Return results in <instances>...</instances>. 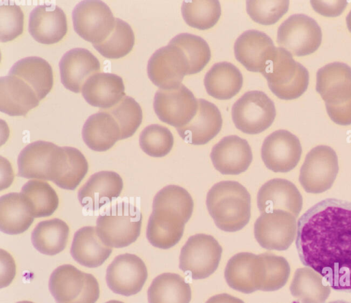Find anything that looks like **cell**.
<instances>
[{"instance_id": "cell-1", "label": "cell", "mask_w": 351, "mask_h": 303, "mask_svg": "<svg viewBox=\"0 0 351 303\" xmlns=\"http://www.w3.org/2000/svg\"><path fill=\"white\" fill-rule=\"evenodd\" d=\"M295 246L302 263L335 290L351 293V202L327 198L298 219Z\"/></svg>"}, {"instance_id": "cell-2", "label": "cell", "mask_w": 351, "mask_h": 303, "mask_svg": "<svg viewBox=\"0 0 351 303\" xmlns=\"http://www.w3.org/2000/svg\"><path fill=\"white\" fill-rule=\"evenodd\" d=\"M206 204L215 225L223 231H239L250 221L251 196L237 181L225 180L214 184L207 193Z\"/></svg>"}, {"instance_id": "cell-3", "label": "cell", "mask_w": 351, "mask_h": 303, "mask_svg": "<svg viewBox=\"0 0 351 303\" xmlns=\"http://www.w3.org/2000/svg\"><path fill=\"white\" fill-rule=\"evenodd\" d=\"M316 90L324 100L331 120L341 125L351 124V67L335 62L317 72Z\"/></svg>"}, {"instance_id": "cell-4", "label": "cell", "mask_w": 351, "mask_h": 303, "mask_svg": "<svg viewBox=\"0 0 351 303\" xmlns=\"http://www.w3.org/2000/svg\"><path fill=\"white\" fill-rule=\"evenodd\" d=\"M97 217L96 230L101 241L110 247L121 248L139 237L142 215L130 202L120 201L108 206Z\"/></svg>"}, {"instance_id": "cell-5", "label": "cell", "mask_w": 351, "mask_h": 303, "mask_svg": "<svg viewBox=\"0 0 351 303\" xmlns=\"http://www.w3.org/2000/svg\"><path fill=\"white\" fill-rule=\"evenodd\" d=\"M261 73L271 92L282 99H296L308 87L309 75L307 69L281 47H276Z\"/></svg>"}, {"instance_id": "cell-6", "label": "cell", "mask_w": 351, "mask_h": 303, "mask_svg": "<svg viewBox=\"0 0 351 303\" xmlns=\"http://www.w3.org/2000/svg\"><path fill=\"white\" fill-rule=\"evenodd\" d=\"M64 160V147L43 141L31 143L18 156V175L56 183L62 174Z\"/></svg>"}, {"instance_id": "cell-7", "label": "cell", "mask_w": 351, "mask_h": 303, "mask_svg": "<svg viewBox=\"0 0 351 303\" xmlns=\"http://www.w3.org/2000/svg\"><path fill=\"white\" fill-rule=\"evenodd\" d=\"M222 247L211 235L190 237L181 249L179 268L194 280L208 278L217 269Z\"/></svg>"}, {"instance_id": "cell-8", "label": "cell", "mask_w": 351, "mask_h": 303, "mask_svg": "<svg viewBox=\"0 0 351 303\" xmlns=\"http://www.w3.org/2000/svg\"><path fill=\"white\" fill-rule=\"evenodd\" d=\"M275 117L273 101L260 90L245 93L232 108L234 125L245 134H256L263 132L272 124Z\"/></svg>"}, {"instance_id": "cell-9", "label": "cell", "mask_w": 351, "mask_h": 303, "mask_svg": "<svg viewBox=\"0 0 351 303\" xmlns=\"http://www.w3.org/2000/svg\"><path fill=\"white\" fill-rule=\"evenodd\" d=\"M322 30L311 17L295 14L279 26L277 43L291 55L303 56L315 52L322 42Z\"/></svg>"}, {"instance_id": "cell-10", "label": "cell", "mask_w": 351, "mask_h": 303, "mask_svg": "<svg viewBox=\"0 0 351 303\" xmlns=\"http://www.w3.org/2000/svg\"><path fill=\"white\" fill-rule=\"evenodd\" d=\"M339 171L338 158L327 145H318L306 156L300 171L299 181L305 191L320 193L333 184Z\"/></svg>"}, {"instance_id": "cell-11", "label": "cell", "mask_w": 351, "mask_h": 303, "mask_svg": "<svg viewBox=\"0 0 351 303\" xmlns=\"http://www.w3.org/2000/svg\"><path fill=\"white\" fill-rule=\"evenodd\" d=\"M153 106L160 121L178 128L193 119L198 101L188 88L180 84L171 88H159L154 95Z\"/></svg>"}, {"instance_id": "cell-12", "label": "cell", "mask_w": 351, "mask_h": 303, "mask_svg": "<svg viewBox=\"0 0 351 303\" xmlns=\"http://www.w3.org/2000/svg\"><path fill=\"white\" fill-rule=\"evenodd\" d=\"M72 18L75 32L93 45L105 40L115 24L111 10L101 1H80L74 8Z\"/></svg>"}, {"instance_id": "cell-13", "label": "cell", "mask_w": 351, "mask_h": 303, "mask_svg": "<svg viewBox=\"0 0 351 303\" xmlns=\"http://www.w3.org/2000/svg\"><path fill=\"white\" fill-rule=\"evenodd\" d=\"M297 229L296 217L282 210L261 213L254 226L256 240L269 250H287L296 238Z\"/></svg>"}, {"instance_id": "cell-14", "label": "cell", "mask_w": 351, "mask_h": 303, "mask_svg": "<svg viewBox=\"0 0 351 303\" xmlns=\"http://www.w3.org/2000/svg\"><path fill=\"white\" fill-rule=\"evenodd\" d=\"M147 75L160 88H171L181 84L189 75V64L183 51L177 46L168 45L157 49L147 63Z\"/></svg>"}, {"instance_id": "cell-15", "label": "cell", "mask_w": 351, "mask_h": 303, "mask_svg": "<svg viewBox=\"0 0 351 303\" xmlns=\"http://www.w3.org/2000/svg\"><path fill=\"white\" fill-rule=\"evenodd\" d=\"M265 274L262 254L250 252H240L232 256L224 271V277L229 287L243 293L261 291Z\"/></svg>"}, {"instance_id": "cell-16", "label": "cell", "mask_w": 351, "mask_h": 303, "mask_svg": "<svg viewBox=\"0 0 351 303\" xmlns=\"http://www.w3.org/2000/svg\"><path fill=\"white\" fill-rule=\"evenodd\" d=\"M147 278L145 263L135 254L116 256L106 269V281L114 293L130 296L138 293Z\"/></svg>"}, {"instance_id": "cell-17", "label": "cell", "mask_w": 351, "mask_h": 303, "mask_svg": "<svg viewBox=\"0 0 351 303\" xmlns=\"http://www.w3.org/2000/svg\"><path fill=\"white\" fill-rule=\"evenodd\" d=\"M302 146L290 132L278 130L269 134L261 147V158L266 167L274 172L286 173L300 161Z\"/></svg>"}, {"instance_id": "cell-18", "label": "cell", "mask_w": 351, "mask_h": 303, "mask_svg": "<svg viewBox=\"0 0 351 303\" xmlns=\"http://www.w3.org/2000/svg\"><path fill=\"white\" fill-rule=\"evenodd\" d=\"M215 168L224 175H239L245 171L252 161V152L248 142L237 135L221 138L210 152Z\"/></svg>"}, {"instance_id": "cell-19", "label": "cell", "mask_w": 351, "mask_h": 303, "mask_svg": "<svg viewBox=\"0 0 351 303\" xmlns=\"http://www.w3.org/2000/svg\"><path fill=\"white\" fill-rule=\"evenodd\" d=\"M257 206L261 213L282 210L295 217L302 207V197L295 185L282 178L271 179L260 188Z\"/></svg>"}, {"instance_id": "cell-20", "label": "cell", "mask_w": 351, "mask_h": 303, "mask_svg": "<svg viewBox=\"0 0 351 303\" xmlns=\"http://www.w3.org/2000/svg\"><path fill=\"white\" fill-rule=\"evenodd\" d=\"M121 176L112 171L97 172L78 191V200L86 210L94 212L117 198L123 189Z\"/></svg>"}, {"instance_id": "cell-21", "label": "cell", "mask_w": 351, "mask_h": 303, "mask_svg": "<svg viewBox=\"0 0 351 303\" xmlns=\"http://www.w3.org/2000/svg\"><path fill=\"white\" fill-rule=\"evenodd\" d=\"M275 49L271 38L256 29L245 31L234 45L236 59L252 72L263 71Z\"/></svg>"}, {"instance_id": "cell-22", "label": "cell", "mask_w": 351, "mask_h": 303, "mask_svg": "<svg viewBox=\"0 0 351 303\" xmlns=\"http://www.w3.org/2000/svg\"><path fill=\"white\" fill-rule=\"evenodd\" d=\"M59 68L64 86L74 93H80L88 78L100 70V63L88 49L77 47L62 56Z\"/></svg>"}, {"instance_id": "cell-23", "label": "cell", "mask_w": 351, "mask_h": 303, "mask_svg": "<svg viewBox=\"0 0 351 303\" xmlns=\"http://www.w3.org/2000/svg\"><path fill=\"white\" fill-rule=\"evenodd\" d=\"M28 29L38 43L46 45L58 43L67 31L65 14L55 4L39 5L30 12Z\"/></svg>"}, {"instance_id": "cell-24", "label": "cell", "mask_w": 351, "mask_h": 303, "mask_svg": "<svg viewBox=\"0 0 351 303\" xmlns=\"http://www.w3.org/2000/svg\"><path fill=\"white\" fill-rule=\"evenodd\" d=\"M193 119L186 125L176 128L180 137L192 145H204L213 139L222 127L221 114L213 103L199 99Z\"/></svg>"}, {"instance_id": "cell-25", "label": "cell", "mask_w": 351, "mask_h": 303, "mask_svg": "<svg viewBox=\"0 0 351 303\" xmlns=\"http://www.w3.org/2000/svg\"><path fill=\"white\" fill-rule=\"evenodd\" d=\"M32 87L20 77L8 75L0 78V110L10 116H24L39 104Z\"/></svg>"}, {"instance_id": "cell-26", "label": "cell", "mask_w": 351, "mask_h": 303, "mask_svg": "<svg viewBox=\"0 0 351 303\" xmlns=\"http://www.w3.org/2000/svg\"><path fill=\"white\" fill-rule=\"evenodd\" d=\"M82 94L90 105L103 110L118 104L125 95L122 78L110 73H97L85 82Z\"/></svg>"}, {"instance_id": "cell-27", "label": "cell", "mask_w": 351, "mask_h": 303, "mask_svg": "<svg viewBox=\"0 0 351 303\" xmlns=\"http://www.w3.org/2000/svg\"><path fill=\"white\" fill-rule=\"evenodd\" d=\"M112 251L101 241L95 227L84 226L75 232L70 252L79 264L94 268L101 265Z\"/></svg>"}, {"instance_id": "cell-28", "label": "cell", "mask_w": 351, "mask_h": 303, "mask_svg": "<svg viewBox=\"0 0 351 303\" xmlns=\"http://www.w3.org/2000/svg\"><path fill=\"white\" fill-rule=\"evenodd\" d=\"M82 135L85 144L96 152L106 151L121 139L117 122L103 110L88 117L83 125Z\"/></svg>"}, {"instance_id": "cell-29", "label": "cell", "mask_w": 351, "mask_h": 303, "mask_svg": "<svg viewBox=\"0 0 351 303\" xmlns=\"http://www.w3.org/2000/svg\"><path fill=\"white\" fill-rule=\"evenodd\" d=\"M185 223L179 217L160 210H152L147 226V239L156 247L169 249L181 239Z\"/></svg>"}, {"instance_id": "cell-30", "label": "cell", "mask_w": 351, "mask_h": 303, "mask_svg": "<svg viewBox=\"0 0 351 303\" xmlns=\"http://www.w3.org/2000/svg\"><path fill=\"white\" fill-rule=\"evenodd\" d=\"M34 217L21 193H10L0 197V230L8 234H19L27 230Z\"/></svg>"}, {"instance_id": "cell-31", "label": "cell", "mask_w": 351, "mask_h": 303, "mask_svg": "<svg viewBox=\"0 0 351 303\" xmlns=\"http://www.w3.org/2000/svg\"><path fill=\"white\" fill-rule=\"evenodd\" d=\"M8 75H15L29 84L39 100L43 99L53 86V71L47 61L38 56L22 58L15 62Z\"/></svg>"}, {"instance_id": "cell-32", "label": "cell", "mask_w": 351, "mask_h": 303, "mask_svg": "<svg viewBox=\"0 0 351 303\" xmlns=\"http://www.w3.org/2000/svg\"><path fill=\"white\" fill-rule=\"evenodd\" d=\"M208 95L225 100L237 95L243 85V75L239 69L228 62L215 63L204 80Z\"/></svg>"}, {"instance_id": "cell-33", "label": "cell", "mask_w": 351, "mask_h": 303, "mask_svg": "<svg viewBox=\"0 0 351 303\" xmlns=\"http://www.w3.org/2000/svg\"><path fill=\"white\" fill-rule=\"evenodd\" d=\"M191 299L190 284L174 273L158 275L147 290L149 303H189Z\"/></svg>"}, {"instance_id": "cell-34", "label": "cell", "mask_w": 351, "mask_h": 303, "mask_svg": "<svg viewBox=\"0 0 351 303\" xmlns=\"http://www.w3.org/2000/svg\"><path fill=\"white\" fill-rule=\"evenodd\" d=\"M289 289L301 303H324L331 292L324 278L308 267L295 270Z\"/></svg>"}, {"instance_id": "cell-35", "label": "cell", "mask_w": 351, "mask_h": 303, "mask_svg": "<svg viewBox=\"0 0 351 303\" xmlns=\"http://www.w3.org/2000/svg\"><path fill=\"white\" fill-rule=\"evenodd\" d=\"M85 280L86 273L71 265H62L51 273L49 289L56 303H69L80 295Z\"/></svg>"}, {"instance_id": "cell-36", "label": "cell", "mask_w": 351, "mask_h": 303, "mask_svg": "<svg viewBox=\"0 0 351 303\" xmlns=\"http://www.w3.org/2000/svg\"><path fill=\"white\" fill-rule=\"evenodd\" d=\"M69 234L68 225L55 218L39 222L32 232L33 246L41 254L53 256L66 247Z\"/></svg>"}, {"instance_id": "cell-37", "label": "cell", "mask_w": 351, "mask_h": 303, "mask_svg": "<svg viewBox=\"0 0 351 303\" xmlns=\"http://www.w3.org/2000/svg\"><path fill=\"white\" fill-rule=\"evenodd\" d=\"M193 206V198L186 189L170 184L156 194L152 210L163 211L178 216L187 223L192 215Z\"/></svg>"}, {"instance_id": "cell-38", "label": "cell", "mask_w": 351, "mask_h": 303, "mask_svg": "<svg viewBox=\"0 0 351 303\" xmlns=\"http://www.w3.org/2000/svg\"><path fill=\"white\" fill-rule=\"evenodd\" d=\"M20 193L27 200L34 218L50 216L58 208V195L44 180L27 181L22 186Z\"/></svg>"}, {"instance_id": "cell-39", "label": "cell", "mask_w": 351, "mask_h": 303, "mask_svg": "<svg viewBox=\"0 0 351 303\" xmlns=\"http://www.w3.org/2000/svg\"><path fill=\"white\" fill-rule=\"evenodd\" d=\"M134 44V34L130 25L125 21L115 18L113 30L108 38L98 44L95 49L107 58H119L127 55Z\"/></svg>"}, {"instance_id": "cell-40", "label": "cell", "mask_w": 351, "mask_h": 303, "mask_svg": "<svg viewBox=\"0 0 351 303\" xmlns=\"http://www.w3.org/2000/svg\"><path fill=\"white\" fill-rule=\"evenodd\" d=\"M180 48L187 58L189 75L201 71L210 59V50L208 43L200 36L182 33L174 36L169 43Z\"/></svg>"}, {"instance_id": "cell-41", "label": "cell", "mask_w": 351, "mask_h": 303, "mask_svg": "<svg viewBox=\"0 0 351 303\" xmlns=\"http://www.w3.org/2000/svg\"><path fill=\"white\" fill-rule=\"evenodd\" d=\"M181 11L189 25L199 29H207L218 21L221 6L218 1H186L182 4Z\"/></svg>"}, {"instance_id": "cell-42", "label": "cell", "mask_w": 351, "mask_h": 303, "mask_svg": "<svg viewBox=\"0 0 351 303\" xmlns=\"http://www.w3.org/2000/svg\"><path fill=\"white\" fill-rule=\"evenodd\" d=\"M117 122L121 132V139L132 136L141 125L143 112L138 103L130 96L125 95L113 107L104 109Z\"/></svg>"}, {"instance_id": "cell-43", "label": "cell", "mask_w": 351, "mask_h": 303, "mask_svg": "<svg viewBox=\"0 0 351 303\" xmlns=\"http://www.w3.org/2000/svg\"><path fill=\"white\" fill-rule=\"evenodd\" d=\"M139 144L147 155L160 158L170 152L173 145V136L166 127L152 124L145 128L139 136Z\"/></svg>"}, {"instance_id": "cell-44", "label": "cell", "mask_w": 351, "mask_h": 303, "mask_svg": "<svg viewBox=\"0 0 351 303\" xmlns=\"http://www.w3.org/2000/svg\"><path fill=\"white\" fill-rule=\"evenodd\" d=\"M65 161L60 178L56 184L66 190H74L86 175L88 165L82 153L72 147H64Z\"/></svg>"}, {"instance_id": "cell-45", "label": "cell", "mask_w": 351, "mask_h": 303, "mask_svg": "<svg viewBox=\"0 0 351 303\" xmlns=\"http://www.w3.org/2000/svg\"><path fill=\"white\" fill-rule=\"evenodd\" d=\"M265 264V280L263 291H274L281 289L287 283L290 272V265L282 256L271 253H263Z\"/></svg>"}, {"instance_id": "cell-46", "label": "cell", "mask_w": 351, "mask_h": 303, "mask_svg": "<svg viewBox=\"0 0 351 303\" xmlns=\"http://www.w3.org/2000/svg\"><path fill=\"white\" fill-rule=\"evenodd\" d=\"M289 4V1H247L246 10L255 22L271 25L287 12Z\"/></svg>"}, {"instance_id": "cell-47", "label": "cell", "mask_w": 351, "mask_h": 303, "mask_svg": "<svg viewBox=\"0 0 351 303\" xmlns=\"http://www.w3.org/2000/svg\"><path fill=\"white\" fill-rule=\"evenodd\" d=\"M24 16L21 8L15 3L0 5V40L8 42L16 38L23 30Z\"/></svg>"}, {"instance_id": "cell-48", "label": "cell", "mask_w": 351, "mask_h": 303, "mask_svg": "<svg viewBox=\"0 0 351 303\" xmlns=\"http://www.w3.org/2000/svg\"><path fill=\"white\" fill-rule=\"evenodd\" d=\"M16 274V265L12 256L0 250V288L8 286Z\"/></svg>"}, {"instance_id": "cell-49", "label": "cell", "mask_w": 351, "mask_h": 303, "mask_svg": "<svg viewBox=\"0 0 351 303\" xmlns=\"http://www.w3.org/2000/svg\"><path fill=\"white\" fill-rule=\"evenodd\" d=\"M99 297V286L97 279L90 274L86 273L84 289L80 295L69 303H95Z\"/></svg>"}, {"instance_id": "cell-50", "label": "cell", "mask_w": 351, "mask_h": 303, "mask_svg": "<svg viewBox=\"0 0 351 303\" xmlns=\"http://www.w3.org/2000/svg\"><path fill=\"white\" fill-rule=\"evenodd\" d=\"M314 10L326 16H336L345 9L346 1H311Z\"/></svg>"}, {"instance_id": "cell-51", "label": "cell", "mask_w": 351, "mask_h": 303, "mask_svg": "<svg viewBox=\"0 0 351 303\" xmlns=\"http://www.w3.org/2000/svg\"><path fill=\"white\" fill-rule=\"evenodd\" d=\"M14 178V173L10 166V162L1 157V180H0V189L8 188L12 182Z\"/></svg>"}, {"instance_id": "cell-52", "label": "cell", "mask_w": 351, "mask_h": 303, "mask_svg": "<svg viewBox=\"0 0 351 303\" xmlns=\"http://www.w3.org/2000/svg\"><path fill=\"white\" fill-rule=\"evenodd\" d=\"M205 303H244V302L228 293H220L212 296Z\"/></svg>"}, {"instance_id": "cell-53", "label": "cell", "mask_w": 351, "mask_h": 303, "mask_svg": "<svg viewBox=\"0 0 351 303\" xmlns=\"http://www.w3.org/2000/svg\"><path fill=\"white\" fill-rule=\"evenodd\" d=\"M346 23L348 28L349 29L350 32H351V10L350 11L349 14H348L346 17Z\"/></svg>"}, {"instance_id": "cell-54", "label": "cell", "mask_w": 351, "mask_h": 303, "mask_svg": "<svg viewBox=\"0 0 351 303\" xmlns=\"http://www.w3.org/2000/svg\"><path fill=\"white\" fill-rule=\"evenodd\" d=\"M106 303H123V302L119 300H110L106 302Z\"/></svg>"}, {"instance_id": "cell-55", "label": "cell", "mask_w": 351, "mask_h": 303, "mask_svg": "<svg viewBox=\"0 0 351 303\" xmlns=\"http://www.w3.org/2000/svg\"><path fill=\"white\" fill-rule=\"evenodd\" d=\"M328 303H349V302H345V301H341V300H338V301L330 302H328Z\"/></svg>"}, {"instance_id": "cell-56", "label": "cell", "mask_w": 351, "mask_h": 303, "mask_svg": "<svg viewBox=\"0 0 351 303\" xmlns=\"http://www.w3.org/2000/svg\"><path fill=\"white\" fill-rule=\"evenodd\" d=\"M16 303H34V302H30V301H20Z\"/></svg>"}]
</instances>
